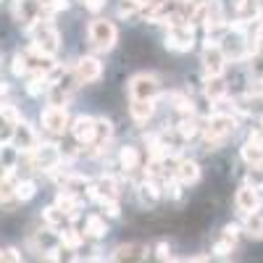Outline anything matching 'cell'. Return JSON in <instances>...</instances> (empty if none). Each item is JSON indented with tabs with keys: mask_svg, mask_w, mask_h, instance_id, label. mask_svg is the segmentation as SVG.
Segmentation results:
<instances>
[{
	"mask_svg": "<svg viewBox=\"0 0 263 263\" xmlns=\"http://www.w3.org/2000/svg\"><path fill=\"white\" fill-rule=\"evenodd\" d=\"M71 135H74V140L82 142V145L95 142V119H90V116H77L74 124H71Z\"/></svg>",
	"mask_w": 263,
	"mask_h": 263,
	"instance_id": "8fae6325",
	"label": "cell"
},
{
	"mask_svg": "<svg viewBox=\"0 0 263 263\" xmlns=\"http://www.w3.org/2000/svg\"><path fill=\"white\" fill-rule=\"evenodd\" d=\"M29 161L34 168H55L61 161V150L58 145H37L34 150H29Z\"/></svg>",
	"mask_w": 263,
	"mask_h": 263,
	"instance_id": "52a82bcc",
	"label": "cell"
},
{
	"mask_svg": "<svg viewBox=\"0 0 263 263\" xmlns=\"http://www.w3.org/2000/svg\"><path fill=\"white\" fill-rule=\"evenodd\" d=\"M13 195L18 197V200H32V197L37 195V187H34V182H18L16 187H13Z\"/></svg>",
	"mask_w": 263,
	"mask_h": 263,
	"instance_id": "7402d4cb",
	"label": "cell"
},
{
	"mask_svg": "<svg viewBox=\"0 0 263 263\" xmlns=\"http://www.w3.org/2000/svg\"><path fill=\"white\" fill-rule=\"evenodd\" d=\"M116 40H119V32H116V27L111 24V21L95 18L92 24H90V42H92V48H98V50H111V48L116 45Z\"/></svg>",
	"mask_w": 263,
	"mask_h": 263,
	"instance_id": "3957f363",
	"label": "cell"
},
{
	"mask_svg": "<svg viewBox=\"0 0 263 263\" xmlns=\"http://www.w3.org/2000/svg\"><path fill=\"white\" fill-rule=\"evenodd\" d=\"M45 90H48V87H45V77H42V74L34 77V79L27 84V92H29V95H40V92H45Z\"/></svg>",
	"mask_w": 263,
	"mask_h": 263,
	"instance_id": "484cf974",
	"label": "cell"
},
{
	"mask_svg": "<svg viewBox=\"0 0 263 263\" xmlns=\"http://www.w3.org/2000/svg\"><path fill=\"white\" fill-rule=\"evenodd\" d=\"M232 248H234V239L229 237V239H224V242H218V245L213 248V253H216V255H229Z\"/></svg>",
	"mask_w": 263,
	"mask_h": 263,
	"instance_id": "f1b7e54d",
	"label": "cell"
},
{
	"mask_svg": "<svg viewBox=\"0 0 263 263\" xmlns=\"http://www.w3.org/2000/svg\"><path fill=\"white\" fill-rule=\"evenodd\" d=\"M205 95L211 100H221L227 95V84L221 77H208V84H205Z\"/></svg>",
	"mask_w": 263,
	"mask_h": 263,
	"instance_id": "e0dca14e",
	"label": "cell"
},
{
	"mask_svg": "<svg viewBox=\"0 0 263 263\" xmlns=\"http://www.w3.org/2000/svg\"><path fill=\"white\" fill-rule=\"evenodd\" d=\"M6 92H8V84H6V82H0V95H6Z\"/></svg>",
	"mask_w": 263,
	"mask_h": 263,
	"instance_id": "836d02e7",
	"label": "cell"
},
{
	"mask_svg": "<svg viewBox=\"0 0 263 263\" xmlns=\"http://www.w3.org/2000/svg\"><path fill=\"white\" fill-rule=\"evenodd\" d=\"M29 34H32V45H34L37 50H42V53H48V55H53V53L61 48V34H58V29H55L53 24H48V21H42V18H34Z\"/></svg>",
	"mask_w": 263,
	"mask_h": 263,
	"instance_id": "7a4b0ae2",
	"label": "cell"
},
{
	"mask_svg": "<svg viewBox=\"0 0 263 263\" xmlns=\"http://www.w3.org/2000/svg\"><path fill=\"white\" fill-rule=\"evenodd\" d=\"M111 135H114V124L108 121V119H98L95 121V140H111Z\"/></svg>",
	"mask_w": 263,
	"mask_h": 263,
	"instance_id": "603a6c76",
	"label": "cell"
},
{
	"mask_svg": "<svg viewBox=\"0 0 263 263\" xmlns=\"http://www.w3.org/2000/svg\"><path fill=\"white\" fill-rule=\"evenodd\" d=\"M82 3H84L87 8H90V11H100V8H103V3H105V0H82Z\"/></svg>",
	"mask_w": 263,
	"mask_h": 263,
	"instance_id": "f546056e",
	"label": "cell"
},
{
	"mask_svg": "<svg viewBox=\"0 0 263 263\" xmlns=\"http://www.w3.org/2000/svg\"><path fill=\"white\" fill-rule=\"evenodd\" d=\"M245 232H248V237H253V239H263V216H258L255 211L248 213Z\"/></svg>",
	"mask_w": 263,
	"mask_h": 263,
	"instance_id": "ac0fdd59",
	"label": "cell"
},
{
	"mask_svg": "<svg viewBox=\"0 0 263 263\" xmlns=\"http://www.w3.org/2000/svg\"><path fill=\"white\" fill-rule=\"evenodd\" d=\"M129 111H132V119L135 121H147L153 114H156V103L153 100H132Z\"/></svg>",
	"mask_w": 263,
	"mask_h": 263,
	"instance_id": "9a60e30c",
	"label": "cell"
},
{
	"mask_svg": "<svg viewBox=\"0 0 263 263\" xmlns=\"http://www.w3.org/2000/svg\"><path fill=\"white\" fill-rule=\"evenodd\" d=\"M119 163H121L124 171H135V168L140 166V153H137V147H132V145L121 147V153H119Z\"/></svg>",
	"mask_w": 263,
	"mask_h": 263,
	"instance_id": "2e32d148",
	"label": "cell"
},
{
	"mask_svg": "<svg viewBox=\"0 0 263 263\" xmlns=\"http://www.w3.org/2000/svg\"><path fill=\"white\" fill-rule=\"evenodd\" d=\"M74 74H77V79H79L82 84L98 82V79L103 77V63H100L98 58H90V55H87V58H79Z\"/></svg>",
	"mask_w": 263,
	"mask_h": 263,
	"instance_id": "ba28073f",
	"label": "cell"
},
{
	"mask_svg": "<svg viewBox=\"0 0 263 263\" xmlns=\"http://www.w3.org/2000/svg\"><path fill=\"white\" fill-rule=\"evenodd\" d=\"M42 126H45L50 135H63V132L69 129V111L58 103L48 105L45 111H42Z\"/></svg>",
	"mask_w": 263,
	"mask_h": 263,
	"instance_id": "5b68a950",
	"label": "cell"
},
{
	"mask_svg": "<svg viewBox=\"0 0 263 263\" xmlns=\"http://www.w3.org/2000/svg\"><path fill=\"white\" fill-rule=\"evenodd\" d=\"M234 203H237V208L242 211L245 216L253 213V211H258V187H250V184L248 187H239Z\"/></svg>",
	"mask_w": 263,
	"mask_h": 263,
	"instance_id": "7c38bea8",
	"label": "cell"
},
{
	"mask_svg": "<svg viewBox=\"0 0 263 263\" xmlns=\"http://www.w3.org/2000/svg\"><path fill=\"white\" fill-rule=\"evenodd\" d=\"M174 177H177L179 184H195L200 179V166L195 161H179L177 168H174Z\"/></svg>",
	"mask_w": 263,
	"mask_h": 263,
	"instance_id": "4fadbf2b",
	"label": "cell"
},
{
	"mask_svg": "<svg viewBox=\"0 0 263 263\" xmlns=\"http://www.w3.org/2000/svg\"><path fill=\"white\" fill-rule=\"evenodd\" d=\"M13 145H16V150L18 153H29V150H34L37 147V135H34V129L29 126V124H24V121H18L16 126H13Z\"/></svg>",
	"mask_w": 263,
	"mask_h": 263,
	"instance_id": "9c48e42d",
	"label": "cell"
},
{
	"mask_svg": "<svg viewBox=\"0 0 263 263\" xmlns=\"http://www.w3.org/2000/svg\"><path fill=\"white\" fill-rule=\"evenodd\" d=\"M111 258L114 260H145L147 258V248L145 245H137V242H129V245L116 248Z\"/></svg>",
	"mask_w": 263,
	"mask_h": 263,
	"instance_id": "5bb4252c",
	"label": "cell"
},
{
	"mask_svg": "<svg viewBox=\"0 0 263 263\" xmlns=\"http://www.w3.org/2000/svg\"><path fill=\"white\" fill-rule=\"evenodd\" d=\"M61 242H63L66 248H71V250H74V248L82 245V234H79L77 229H66V232L61 234Z\"/></svg>",
	"mask_w": 263,
	"mask_h": 263,
	"instance_id": "d4e9b609",
	"label": "cell"
},
{
	"mask_svg": "<svg viewBox=\"0 0 263 263\" xmlns=\"http://www.w3.org/2000/svg\"><path fill=\"white\" fill-rule=\"evenodd\" d=\"M140 197H142V203H156L158 200V197H161V190H158V184L156 182H153V179H147L142 187H140Z\"/></svg>",
	"mask_w": 263,
	"mask_h": 263,
	"instance_id": "44dd1931",
	"label": "cell"
},
{
	"mask_svg": "<svg viewBox=\"0 0 263 263\" xmlns=\"http://www.w3.org/2000/svg\"><path fill=\"white\" fill-rule=\"evenodd\" d=\"M192 42H195V34L190 24H171V32L166 34V48L184 53L192 48Z\"/></svg>",
	"mask_w": 263,
	"mask_h": 263,
	"instance_id": "8992f818",
	"label": "cell"
},
{
	"mask_svg": "<svg viewBox=\"0 0 263 263\" xmlns=\"http://www.w3.org/2000/svg\"><path fill=\"white\" fill-rule=\"evenodd\" d=\"M237 232H239V227H234V224H229V227H227V237H232V239H234V237H237Z\"/></svg>",
	"mask_w": 263,
	"mask_h": 263,
	"instance_id": "1f68e13d",
	"label": "cell"
},
{
	"mask_svg": "<svg viewBox=\"0 0 263 263\" xmlns=\"http://www.w3.org/2000/svg\"><path fill=\"white\" fill-rule=\"evenodd\" d=\"M29 71V58L27 55H16L13 58V74L21 77V74H27Z\"/></svg>",
	"mask_w": 263,
	"mask_h": 263,
	"instance_id": "4316f807",
	"label": "cell"
},
{
	"mask_svg": "<svg viewBox=\"0 0 263 263\" xmlns=\"http://www.w3.org/2000/svg\"><path fill=\"white\" fill-rule=\"evenodd\" d=\"M63 218H66V213H63L61 208H45V221H48L50 229L61 227V224H63Z\"/></svg>",
	"mask_w": 263,
	"mask_h": 263,
	"instance_id": "cb8c5ba5",
	"label": "cell"
},
{
	"mask_svg": "<svg viewBox=\"0 0 263 263\" xmlns=\"http://www.w3.org/2000/svg\"><path fill=\"white\" fill-rule=\"evenodd\" d=\"M224 63H227V55L221 48L216 45H208L205 53H203V69L208 77H221L224 74Z\"/></svg>",
	"mask_w": 263,
	"mask_h": 263,
	"instance_id": "30bf717a",
	"label": "cell"
},
{
	"mask_svg": "<svg viewBox=\"0 0 263 263\" xmlns=\"http://www.w3.org/2000/svg\"><path fill=\"white\" fill-rule=\"evenodd\" d=\"M84 232L87 234H92V237H105L108 227L100 216H87V221H84Z\"/></svg>",
	"mask_w": 263,
	"mask_h": 263,
	"instance_id": "d6986e66",
	"label": "cell"
},
{
	"mask_svg": "<svg viewBox=\"0 0 263 263\" xmlns=\"http://www.w3.org/2000/svg\"><path fill=\"white\" fill-rule=\"evenodd\" d=\"M40 11V0H18V16L24 21H34V13Z\"/></svg>",
	"mask_w": 263,
	"mask_h": 263,
	"instance_id": "ffe728a7",
	"label": "cell"
},
{
	"mask_svg": "<svg viewBox=\"0 0 263 263\" xmlns=\"http://www.w3.org/2000/svg\"><path fill=\"white\" fill-rule=\"evenodd\" d=\"M3 258H6V253H3V250H0V260H3Z\"/></svg>",
	"mask_w": 263,
	"mask_h": 263,
	"instance_id": "e575fe53",
	"label": "cell"
},
{
	"mask_svg": "<svg viewBox=\"0 0 263 263\" xmlns=\"http://www.w3.org/2000/svg\"><path fill=\"white\" fill-rule=\"evenodd\" d=\"M158 90H161V84L153 74H137L129 79V98L132 100H156Z\"/></svg>",
	"mask_w": 263,
	"mask_h": 263,
	"instance_id": "277c9868",
	"label": "cell"
},
{
	"mask_svg": "<svg viewBox=\"0 0 263 263\" xmlns=\"http://www.w3.org/2000/svg\"><path fill=\"white\" fill-rule=\"evenodd\" d=\"M158 258H161V260H168V258H171V253H168V245H166V242H161V245H158Z\"/></svg>",
	"mask_w": 263,
	"mask_h": 263,
	"instance_id": "4dcf8cb0",
	"label": "cell"
},
{
	"mask_svg": "<svg viewBox=\"0 0 263 263\" xmlns=\"http://www.w3.org/2000/svg\"><path fill=\"white\" fill-rule=\"evenodd\" d=\"M6 260H21V255L16 250H6Z\"/></svg>",
	"mask_w": 263,
	"mask_h": 263,
	"instance_id": "d6a6232c",
	"label": "cell"
},
{
	"mask_svg": "<svg viewBox=\"0 0 263 263\" xmlns=\"http://www.w3.org/2000/svg\"><path fill=\"white\" fill-rule=\"evenodd\" d=\"M179 135H182L184 140L195 137V135H197V124H195V121H187V119H184V121L179 124Z\"/></svg>",
	"mask_w": 263,
	"mask_h": 263,
	"instance_id": "83f0119b",
	"label": "cell"
},
{
	"mask_svg": "<svg viewBox=\"0 0 263 263\" xmlns=\"http://www.w3.org/2000/svg\"><path fill=\"white\" fill-rule=\"evenodd\" d=\"M0 3H3V0H0Z\"/></svg>",
	"mask_w": 263,
	"mask_h": 263,
	"instance_id": "d590c367",
	"label": "cell"
},
{
	"mask_svg": "<svg viewBox=\"0 0 263 263\" xmlns=\"http://www.w3.org/2000/svg\"><path fill=\"white\" fill-rule=\"evenodd\" d=\"M234 129H237V121L229 114H213L208 119V126H205V145H208V150H216L227 137L234 135Z\"/></svg>",
	"mask_w": 263,
	"mask_h": 263,
	"instance_id": "6da1fadb",
	"label": "cell"
}]
</instances>
